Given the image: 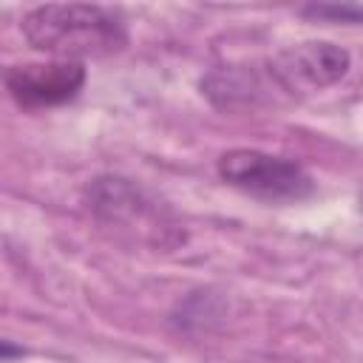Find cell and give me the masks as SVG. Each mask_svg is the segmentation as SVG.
I'll use <instances>...</instances> for the list:
<instances>
[{"label": "cell", "mask_w": 363, "mask_h": 363, "mask_svg": "<svg viewBox=\"0 0 363 363\" xmlns=\"http://www.w3.org/2000/svg\"><path fill=\"white\" fill-rule=\"evenodd\" d=\"M298 11L318 23H349V26L363 23V6H352V3H309L301 6Z\"/></svg>", "instance_id": "7"}, {"label": "cell", "mask_w": 363, "mask_h": 363, "mask_svg": "<svg viewBox=\"0 0 363 363\" xmlns=\"http://www.w3.org/2000/svg\"><path fill=\"white\" fill-rule=\"evenodd\" d=\"M26 43L57 60H85L119 54L130 34L116 9L96 3H45L23 14Z\"/></svg>", "instance_id": "1"}, {"label": "cell", "mask_w": 363, "mask_h": 363, "mask_svg": "<svg viewBox=\"0 0 363 363\" xmlns=\"http://www.w3.org/2000/svg\"><path fill=\"white\" fill-rule=\"evenodd\" d=\"M352 68V57L346 48L326 40H306L289 48H281L267 60V74L275 91L286 96L315 94L335 82H340Z\"/></svg>", "instance_id": "3"}, {"label": "cell", "mask_w": 363, "mask_h": 363, "mask_svg": "<svg viewBox=\"0 0 363 363\" xmlns=\"http://www.w3.org/2000/svg\"><path fill=\"white\" fill-rule=\"evenodd\" d=\"M216 170L230 187L269 204H295L315 193V182L303 164L255 147L224 150Z\"/></svg>", "instance_id": "2"}, {"label": "cell", "mask_w": 363, "mask_h": 363, "mask_svg": "<svg viewBox=\"0 0 363 363\" xmlns=\"http://www.w3.org/2000/svg\"><path fill=\"white\" fill-rule=\"evenodd\" d=\"M9 96L26 108H54L74 99L85 85V65L74 60H54V62H23L11 65L3 77Z\"/></svg>", "instance_id": "4"}, {"label": "cell", "mask_w": 363, "mask_h": 363, "mask_svg": "<svg viewBox=\"0 0 363 363\" xmlns=\"http://www.w3.org/2000/svg\"><path fill=\"white\" fill-rule=\"evenodd\" d=\"M199 88L221 111H252L269 99L275 85L267 68L258 71L255 65H218L201 77Z\"/></svg>", "instance_id": "6"}, {"label": "cell", "mask_w": 363, "mask_h": 363, "mask_svg": "<svg viewBox=\"0 0 363 363\" xmlns=\"http://www.w3.org/2000/svg\"><path fill=\"white\" fill-rule=\"evenodd\" d=\"M88 207L94 216L113 227H145L156 230L162 224V213L156 204L128 179L119 176H99L88 184Z\"/></svg>", "instance_id": "5"}]
</instances>
